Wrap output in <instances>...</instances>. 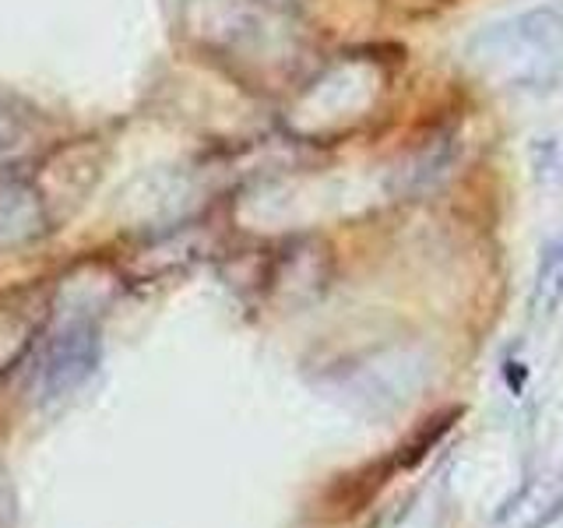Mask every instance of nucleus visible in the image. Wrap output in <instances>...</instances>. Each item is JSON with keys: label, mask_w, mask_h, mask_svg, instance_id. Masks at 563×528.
<instances>
[{"label": "nucleus", "mask_w": 563, "mask_h": 528, "mask_svg": "<svg viewBox=\"0 0 563 528\" xmlns=\"http://www.w3.org/2000/svg\"><path fill=\"white\" fill-rule=\"evenodd\" d=\"M32 134V110L8 92H0V158L18 152Z\"/></svg>", "instance_id": "6"}, {"label": "nucleus", "mask_w": 563, "mask_h": 528, "mask_svg": "<svg viewBox=\"0 0 563 528\" xmlns=\"http://www.w3.org/2000/svg\"><path fill=\"white\" fill-rule=\"evenodd\" d=\"M53 307V293L40 282L0 293V370L14 366L32 349Z\"/></svg>", "instance_id": "2"}, {"label": "nucleus", "mask_w": 563, "mask_h": 528, "mask_svg": "<svg viewBox=\"0 0 563 528\" xmlns=\"http://www.w3.org/2000/svg\"><path fill=\"white\" fill-rule=\"evenodd\" d=\"M532 490H536V475H525V480L515 486V493L500 504V510H493V525H504V521H510L521 510V504L532 497Z\"/></svg>", "instance_id": "9"}, {"label": "nucleus", "mask_w": 563, "mask_h": 528, "mask_svg": "<svg viewBox=\"0 0 563 528\" xmlns=\"http://www.w3.org/2000/svg\"><path fill=\"white\" fill-rule=\"evenodd\" d=\"M454 155H457V141L454 138H437L433 145L416 152L409 163H405V169H398V176H401L398 190L409 198V194H422V190L437 187L448 176V169L454 166Z\"/></svg>", "instance_id": "5"}, {"label": "nucleus", "mask_w": 563, "mask_h": 528, "mask_svg": "<svg viewBox=\"0 0 563 528\" xmlns=\"http://www.w3.org/2000/svg\"><path fill=\"white\" fill-rule=\"evenodd\" d=\"M563 35V4H539L528 8L515 18L483 29L472 40V50L483 53H525V50H542L556 43Z\"/></svg>", "instance_id": "3"}, {"label": "nucleus", "mask_w": 563, "mask_h": 528, "mask_svg": "<svg viewBox=\"0 0 563 528\" xmlns=\"http://www.w3.org/2000/svg\"><path fill=\"white\" fill-rule=\"evenodd\" d=\"M560 264H563V233L550 237L542 243V251H539V264H536V286H532V304H545V296H550L553 289V278L560 272Z\"/></svg>", "instance_id": "8"}, {"label": "nucleus", "mask_w": 563, "mask_h": 528, "mask_svg": "<svg viewBox=\"0 0 563 528\" xmlns=\"http://www.w3.org/2000/svg\"><path fill=\"white\" fill-rule=\"evenodd\" d=\"M49 226V201L35 180L0 184V246H22L43 237Z\"/></svg>", "instance_id": "4"}, {"label": "nucleus", "mask_w": 563, "mask_h": 528, "mask_svg": "<svg viewBox=\"0 0 563 528\" xmlns=\"http://www.w3.org/2000/svg\"><path fill=\"white\" fill-rule=\"evenodd\" d=\"M560 518H563V486H560L556 497H553L550 504H545V507L539 510V515H536L532 521H528L525 528H553Z\"/></svg>", "instance_id": "10"}, {"label": "nucleus", "mask_w": 563, "mask_h": 528, "mask_svg": "<svg viewBox=\"0 0 563 528\" xmlns=\"http://www.w3.org/2000/svg\"><path fill=\"white\" fill-rule=\"evenodd\" d=\"M556 307H563V264H560V272L553 278L550 296H545V310H556Z\"/></svg>", "instance_id": "11"}, {"label": "nucleus", "mask_w": 563, "mask_h": 528, "mask_svg": "<svg viewBox=\"0 0 563 528\" xmlns=\"http://www.w3.org/2000/svg\"><path fill=\"white\" fill-rule=\"evenodd\" d=\"M532 173L542 187H553L560 190L563 187V141L560 138H536L532 148Z\"/></svg>", "instance_id": "7"}, {"label": "nucleus", "mask_w": 563, "mask_h": 528, "mask_svg": "<svg viewBox=\"0 0 563 528\" xmlns=\"http://www.w3.org/2000/svg\"><path fill=\"white\" fill-rule=\"evenodd\" d=\"M99 352H102V342H99L96 321H70L67 328H60L43 345L40 377H35L43 398H64L75 392L78 384H85L99 363Z\"/></svg>", "instance_id": "1"}]
</instances>
